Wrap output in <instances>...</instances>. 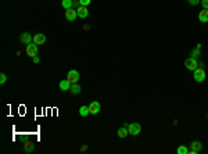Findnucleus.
Returning <instances> with one entry per match:
<instances>
[{"label": "nucleus", "instance_id": "nucleus-18", "mask_svg": "<svg viewBox=\"0 0 208 154\" xmlns=\"http://www.w3.org/2000/svg\"><path fill=\"white\" fill-rule=\"evenodd\" d=\"M90 114V111H89V106H82L79 108V115L80 117H86V115Z\"/></svg>", "mask_w": 208, "mask_h": 154}, {"label": "nucleus", "instance_id": "nucleus-23", "mask_svg": "<svg viewBox=\"0 0 208 154\" xmlns=\"http://www.w3.org/2000/svg\"><path fill=\"white\" fill-rule=\"evenodd\" d=\"M201 6H202V9L208 10V0H201Z\"/></svg>", "mask_w": 208, "mask_h": 154}, {"label": "nucleus", "instance_id": "nucleus-17", "mask_svg": "<svg viewBox=\"0 0 208 154\" xmlns=\"http://www.w3.org/2000/svg\"><path fill=\"white\" fill-rule=\"evenodd\" d=\"M61 6H63L65 10L72 9V6H74V0H63V2H61Z\"/></svg>", "mask_w": 208, "mask_h": 154}, {"label": "nucleus", "instance_id": "nucleus-26", "mask_svg": "<svg viewBox=\"0 0 208 154\" xmlns=\"http://www.w3.org/2000/svg\"><path fill=\"white\" fill-rule=\"evenodd\" d=\"M33 59V63H35V64H39V63H40V59H39L38 56H35V57H32Z\"/></svg>", "mask_w": 208, "mask_h": 154}, {"label": "nucleus", "instance_id": "nucleus-20", "mask_svg": "<svg viewBox=\"0 0 208 154\" xmlns=\"http://www.w3.org/2000/svg\"><path fill=\"white\" fill-rule=\"evenodd\" d=\"M79 3H80V6H85V7H88L89 4L92 3V0H79Z\"/></svg>", "mask_w": 208, "mask_h": 154}, {"label": "nucleus", "instance_id": "nucleus-6", "mask_svg": "<svg viewBox=\"0 0 208 154\" xmlns=\"http://www.w3.org/2000/svg\"><path fill=\"white\" fill-rule=\"evenodd\" d=\"M185 67L187 68V70H190V71H194L197 68V60L193 59V57H189V59H186Z\"/></svg>", "mask_w": 208, "mask_h": 154}, {"label": "nucleus", "instance_id": "nucleus-22", "mask_svg": "<svg viewBox=\"0 0 208 154\" xmlns=\"http://www.w3.org/2000/svg\"><path fill=\"white\" fill-rule=\"evenodd\" d=\"M6 82H7V76H6V74H2V75H0V83L4 85Z\"/></svg>", "mask_w": 208, "mask_h": 154}, {"label": "nucleus", "instance_id": "nucleus-8", "mask_svg": "<svg viewBox=\"0 0 208 154\" xmlns=\"http://www.w3.org/2000/svg\"><path fill=\"white\" fill-rule=\"evenodd\" d=\"M19 42L24 43V45H29V43L33 42V36H31V34H28V32H24L19 36Z\"/></svg>", "mask_w": 208, "mask_h": 154}, {"label": "nucleus", "instance_id": "nucleus-25", "mask_svg": "<svg viewBox=\"0 0 208 154\" xmlns=\"http://www.w3.org/2000/svg\"><path fill=\"white\" fill-rule=\"evenodd\" d=\"M72 7H75V9H78V7H80L79 0H74V6H72Z\"/></svg>", "mask_w": 208, "mask_h": 154}, {"label": "nucleus", "instance_id": "nucleus-15", "mask_svg": "<svg viewBox=\"0 0 208 154\" xmlns=\"http://www.w3.org/2000/svg\"><path fill=\"white\" fill-rule=\"evenodd\" d=\"M128 135H129V131H128L126 126H122V128L118 129V136L121 137V139H125Z\"/></svg>", "mask_w": 208, "mask_h": 154}, {"label": "nucleus", "instance_id": "nucleus-7", "mask_svg": "<svg viewBox=\"0 0 208 154\" xmlns=\"http://www.w3.org/2000/svg\"><path fill=\"white\" fill-rule=\"evenodd\" d=\"M100 108H101V106H100L99 101H92V103L89 104V111H90V114H93V115L99 114Z\"/></svg>", "mask_w": 208, "mask_h": 154}, {"label": "nucleus", "instance_id": "nucleus-16", "mask_svg": "<svg viewBox=\"0 0 208 154\" xmlns=\"http://www.w3.org/2000/svg\"><path fill=\"white\" fill-rule=\"evenodd\" d=\"M80 90H82V87H80L79 85H78V83H72V85H71V89H69V92L74 93V95H79Z\"/></svg>", "mask_w": 208, "mask_h": 154}, {"label": "nucleus", "instance_id": "nucleus-3", "mask_svg": "<svg viewBox=\"0 0 208 154\" xmlns=\"http://www.w3.org/2000/svg\"><path fill=\"white\" fill-rule=\"evenodd\" d=\"M67 79L71 83H78V81H79V72L76 70H71L68 72V75H67Z\"/></svg>", "mask_w": 208, "mask_h": 154}, {"label": "nucleus", "instance_id": "nucleus-2", "mask_svg": "<svg viewBox=\"0 0 208 154\" xmlns=\"http://www.w3.org/2000/svg\"><path fill=\"white\" fill-rule=\"evenodd\" d=\"M128 131H129V135L136 136V135H139L141 132V126L137 122H132L130 125H128Z\"/></svg>", "mask_w": 208, "mask_h": 154}, {"label": "nucleus", "instance_id": "nucleus-11", "mask_svg": "<svg viewBox=\"0 0 208 154\" xmlns=\"http://www.w3.org/2000/svg\"><path fill=\"white\" fill-rule=\"evenodd\" d=\"M71 85H72V83L68 81V79H64V81L60 82V89L63 90V92H67V90L71 89Z\"/></svg>", "mask_w": 208, "mask_h": 154}, {"label": "nucleus", "instance_id": "nucleus-5", "mask_svg": "<svg viewBox=\"0 0 208 154\" xmlns=\"http://www.w3.org/2000/svg\"><path fill=\"white\" fill-rule=\"evenodd\" d=\"M27 54L29 57H35L38 54V45L36 43H29L27 45Z\"/></svg>", "mask_w": 208, "mask_h": 154}, {"label": "nucleus", "instance_id": "nucleus-1", "mask_svg": "<svg viewBox=\"0 0 208 154\" xmlns=\"http://www.w3.org/2000/svg\"><path fill=\"white\" fill-rule=\"evenodd\" d=\"M205 78H207V74H205L204 68H196L194 70V81L196 82L201 83V82L205 81Z\"/></svg>", "mask_w": 208, "mask_h": 154}, {"label": "nucleus", "instance_id": "nucleus-4", "mask_svg": "<svg viewBox=\"0 0 208 154\" xmlns=\"http://www.w3.org/2000/svg\"><path fill=\"white\" fill-rule=\"evenodd\" d=\"M78 17V13L75 9H68L65 10V20L69 21V22H72V21H75Z\"/></svg>", "mask_w": 208, "mask_h": 154}, {"label": "nucleus", "instance_id": "nucleus-10", "mask_svg": "<svg viewBox=\"0 0 208 154\" xmlns=\"http://www.w3.org/2000/svg\"><path fill=\"white\" fill-rule=\"evenodd\" d=\"M76 13H78V17L79 18H86L89 15V11H88V7L85 6H80L76 9Z\"/></svg>", "mask_w": 208, "mask_h": 154}, {"label": "nucleus", "instance_id": "nucleus-12", "mask_svg": "<svg viewBox=\"0 0 208 154\" xmlns=\"http://www.w3.org/2000/svg\"><path fill=\"white\" fill-rule=\"evenodd\" d=\"M198 20L200 22H208V10L202 9V11L198 13Z\"/></svg>", "mask_w": 208, "mask_h": 154}, {"label": "nucleus", "instance_id": "nucleus-21", "mask_svg": "<svg viewBox=\"0 0 208 154\" xmlns=\"http://www.w3.org/2000/svg\"><path fill=\"white\" fill-rule=\"evenodd\" d=\"M198 54H200V45H197V49L193 51V54H191V57H193V59H196V57L198 56Z\"/></svg>", "mask_w": 208, "mask_h": 154}, {"label": "nucleus", "instance_id": "nucleus-9", "mask_svg": "<svg viewBox=\"0 0 208 154\" xmlns=\"http://www.w3.org/2000/svg\"><path fill=\"white\" fill-rule=\"evenodd\" d=\"M33 43H36V45H44L46 43V36H44L43 34H36L35 36H33Z\"/></svg>", "mask_w": 208, "mask_h": 154}, {"label": "nucleus", "instance_id": "nucleus-24", "mask_svg": "<svg viewBox=\"0 0 208 154\" xmlns=\"http://www.w3.org/2000/svg\"><path fill=\"white\" fill-rule=\"evenodd\" d=\"M189 3H190L191 6H197V4L200 3V0H189Z\"/></svg>", "mask_w": 208, "mask_h": 154}, {"label": "nucleus", "instance_id": "nucleus-14", "mask_svg": "<svg viewBox=\"0 0 208 154\" xmlns=\"http://www.w3.org/2000/svg\"><path fill=\"white\" fill-rule=\"evenodd\" d=\"M24 148H25V151H27V153H32L33 148H35V144H33L32 140H27V142H25V144H24Z\"/></svg>", "mask_w": 208, "mask_h": 154}, {"label": "nucleus", "instance_id": "nucleus-13", "mask_svg": "<svg viewBox=\"0 0 208 154\" xmlns=\"http://www.w3.org/2000/svg\"><path fill=\"white\" fill-rule=\"evenodd\" d=\"M191 146H193V148L189 151V153H191V154H197L200 150H201V147H202L200 142H193V143H191Z\"/></svg>", "mask_w": 208, "mask_h": 154}, {"label": "nucleus", "instance_id": "nucleus-19", "mask_svg": "<svg viewBox=\"0 0 208 154\" xmlns=\"http://www.w3.org/2000/svg\"><path fill=\"white\" fill-rule=\"evenodd\" d=\"M176 153L177 154H187L189 150H187V147H186V146H179V147H177V150H176Z\"/></svg>", "mask_w": 208, "mask_h": 154}]
</instances>
